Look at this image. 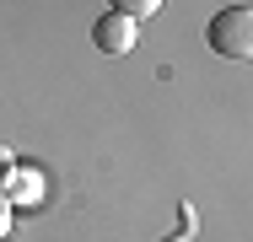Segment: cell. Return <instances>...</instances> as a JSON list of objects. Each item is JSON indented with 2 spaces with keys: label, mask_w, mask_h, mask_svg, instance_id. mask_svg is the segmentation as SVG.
Returning a JSON list of instances; mask_svg holds the SVG:
<instances>
[{
  "label": "cell",
  "mask_w": 253,
  "mask_h": 242,
  "mask_svg": "<svg viewBox=\"0 0 253 242\" xmlns=\"http://www.w3.org/2000/svg\"><path fill=\"white\" fill-rule=\"evenodd\" d=\"M205 43L215 48L221 59L248 65L253 59V5H226V11H215L210 27H205Z\"/></svg>",
  "instance_id": "obj_1"
},
{
  "label": "cell",
  "mask_w": 253,
  "mask_h": 242,
  "mask_svg": "<svg viewBox=\"0 0 253 242\" xmlns=\"http://www.w3.org/2000/svg\"><path fill=\"white\" fill-rule=\"evenodd\" d=\"M135 38H140V27H135L129 16H119V11L97 16V27H92V43H97L102 54H129V48H135Z\"/></svg>",
  "instance_id": "obj_2"
},
{
  "label": "cell",
  "mask_w": 253,
  "mask_h": 242,
  "mask_svg": "<svg viewBox=\"0 0 253 242\" xmlns=\"http://www.w3.org/2000/svg\"><path fill=\"white\" fill-rule=\"evenodd\" d=\"M113 11L129 16V22H140V16H156L162 11V0H113Z\"/></svg>",
  "instance_id": "obj_3"
},
{
  "label": "cell",
  "mask_w": 253,
  "mask_h": 242,
  "mask_svg": "<svg viewBox=\"0 0 253 242\" xmlns=\"http://www.w3.org/2000/svg\"><path fill=\"white\" fill-rule=\"evenodd\" d=\"M5 232H11V204H5V194H0V242H5Z\"/></svg>",
  "instance_id": "obj_4"
},
{
  "label": "cell",
  "mask_w": 253,
  "mask_h": 242,
  "mask_svg": "<svg viewBox=\"0 0 253 242\" xmlns=\"http://www.w3.org/2000/svg\"><path fill=\"white\" fill-rule=\"evenodd\" d=\"M5 178H11V151L0 145V183H5Z\"/></svg>",
  "instance_id": "obj_5"
}]
</instances>
